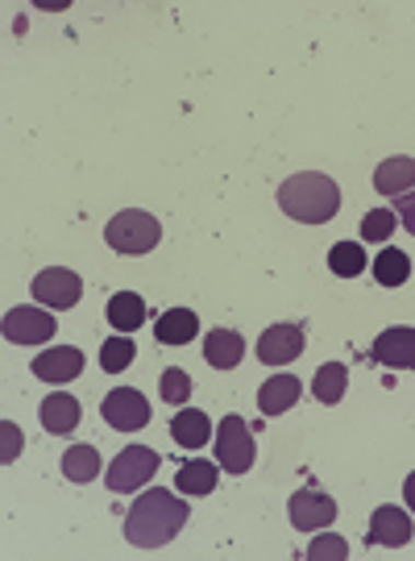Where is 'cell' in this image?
I'll use <instances>...</instances> for the list:
<instances>
[{
	"mask_svg": "<svg viewBox=\"0 0 415 561\" xmlns=\"http://www.w3.org/2000/svg\"><path fill=\"white\" fill-rule=\"evenodd\" d=\"M187 516L192 512L178 495L162 491V486H150L125 512V541L138 545V549H162V545H171L183 533Z\"/></svg>",
	"mask_w": 415,
	"mask_h": 561,
	"instance_id": "cell-1",
	"label": "cell"
},
{
	"mask_svg": "<svg viewBox=\"0 0 415 561\" xmlns=\"http://www.w3.org/2000/svg\"><path fill=\"white\" fill-rule=\"evenodd\" d=\"M278 208L299 225H324L341 208V187L320 171H299L278 187Z\"/></svg>",
	"mask_w": 415,
	"mask_h": 561,
	"instance_id": "cell-2",
	"label": "cell"
},
{
	"mask_svg": "<svg viewBox=\"0 0 415 561\" xmlns=\"http://www.w3.org/2000/svg\"><path fill=\"white\" fill-rule=\"evenodd\" d=\"M104 241H108L117 254H150L162 241V225H159V217H150V213H141V208H125V213H117V217L108 221Z\"/></svg>",
	"mask_w": 415,
	"mask_h": 561,
	"instance_id": "cell-3",
	"label": "cell"
},
{
	"mask_svg": "<svg viewBox=\"0 0 415 561\" xmlns=\"http://www.w3.org/2000/svg\"><path fill=\"white\" fill-rule=\"evenodd\" d=\"M159 466H162V458L150 445H129V449H120L117 461L108 466V491H113V495L141 491L146 482L159 474Z\"/></svg>",
	"mask_w": 415,
	"mask_h": 561,
	"instance_id": "cell-4",
	"label": "cell"
},
{
	"mask_svg": "<svg viewBox=\"0 0 415 561\" xmlns=\"http://www.w3.org/2000/svg\"><path fill=\"white\" fill-rule=\"evenodd\" d=\"M217 461L224 474H245L254 466V433L245 416H224L217 428Z\"/></svg>",
	"mask_w": 415,
	"mask_h": 561,
	"instance_id": "cell-5",
	"label": "cell"
},
{
	"mask_svg": "<svg viewBox=\"0 0 415 561\" xmlns=\"http://www.w3.org/2000/svg\"><path fill=\"white\" fill-rule=\"evenodd\" d=\"M100 416L113 424L117 433H138V428L150 424V400L141 391H134V387H117V391L104 396Z\"/></svg>",
	"mask_w": 415,
	"mask_h": 561,
	"instance_id": "cell-6",
	"label": "cell"
},
{
	"mask_svg": "<svg viewBox=\"0 0 415 561\" xmlns=\"http://www.w3.org/2000/svg\"><path fill=\"white\" fill-rule=\"evenodd\" d=\"M30 287H34V300H38L42 308H55V312L76 308L80 296H83V279L76 275V271H67V266H50V271H42Z\"/></svg>",
	"mask_w": 415,
	"mask_h": 561,
	"instance_id": "cell-7",
	"label": "cell"
},
{
	"mask_svg": "<svg viewBox=\"0 0 415 561\" xmlns=\"http://www.w3.org/2000/svg\"><path fill=\"white\" fill-rule=\"evenodd\" d=\"M287 516H291V524H296L299 533H320V528H328L336 520V500L316 491V486H303L287 503Z\"/></svg>",
	"mask_w": 415,
	"mask_h": 561,
	"instance_id": "cell-8",
	"label": "cell"
},
{
	"mask_svg": "<svg viewBox=\"0 0 415 561\" xmlns=\"http://www.w3.org/2000/svg\"><path fill=\"white\" fill-rule=\"evenodd\" d=\"M55 329H59V321L42 308H9L4 312V337L13 345H46L55 337Z\"/></svg>",
	"mask_w": 415,
	"mask_h": 561,
	"instance_id": "cell-9",
	"label": "cell"
},
{
	"mask_svg": "<svg viewBox=\"0 0 415 561\" xmlns=\"http://www.w3.org/2000/svg\"><path fill=\"white\" fill-rule=\"evenodd\" d=\"M303 354V324H270L257 337V358L266 366H287Z\"/></svg>",
	"mask_w": 415,
	"mask_h": 561,
	"instance_id": "cell-10",
	"label": "cell"
},
{
	"mask_svg": "<svg viewBox=\"0 0 415 561\" xmlns=\"http://www.w3.org/2000/svg\"><path fill=\"white\" fill-rule=\"evenodd\" d=\"M370 354H374V362L391 366V370H415V329H412V324L382 329Z\"/></svg>",
	"mask_w": 415,
	"mask_h": 561,
	"instance_id": "cell-11",
	"label": "cell"
},
{
	"mask_svg": "<svg viewBox=\"0 0 415 561\" xmlns=\"http://www.w3.org/2000/svg\"><path fill=\"white\" fill-rule=\"evenodd\" d=\"M30 370L42 382H71L83 375V350L76 345H59V350H42L38 358L30 362Z\"/></svg>",
	"mask_w": 415,
	"mask_h": 561,
	"instance_id": "cell-12",
	"label": "cell"
},
{
	"mask_svg": "<svg viewBox=\"0 0 415 561\" xmlns=\"http://www.w3.org/2000/svg\"><path fill=\"white\" fill-rule=\"evenodd\" d=\"M407 541H412V516L403 507H378L370 533H366V545L370 549H395V545Z\"/></svg>",
	"mask_w": 415,
	"mask_h": 561,
	"instance_id": "cell-13",
	"label": "cell"
},
{
	"mask_svg": "<svg viewBox=\"0 0 415 561\" xmlns=\"http://www.w3.org/2000/svg\"><path fill=\"white\" fill-rule=\"evenodd\" d=\"M38 416H42V428H46V433L67 437V433H76V428H80L83 408H80V400H76V396L55 391V396H46V400H42Z\"/></svg>",
	"mask_w": 415,
	"mask_h": 561,
	"instance_id": "cell-14",
	"label": "cell"
},
{
	"mask_svg": "<svg viewBox=\"0 0 415 561\" xmlns=\"http://www.w3.org/2000/svg\"><path fill=\"white\" fill-rule=\"evenodd\" d=\"M241 358H245V337L233 329H212L204 337V362L212 370H233V366H241Z\"/></svg>",
	"mask_w": 415,
	"mask_h": 561,
	"instance_id": "cell-15",
	"label": "cell"
},
{
	"mask_svg": "<svg viewBox=\"0 0 415 561\" xmlns=\"http://www.w3.org/2000/svg\"><path fill=\"white\" fill-rule=\"evenodd\" d=\"M299 391H303V382L296 375H275V379H266L257 387V408L266 416H283L299 403Z\"/></svg>",
	"mask_w": 415,
	"mask_h": 561,
	"instance_id": "cell-16",
	"label": "cell"
},
{
	"mask_svg": "<svg viewBox=\"0 0 415 561\" xmlns=\"http://www.w3.org/2000/svg\"><path fill=\"white\" fill-rule=\"evenodd\" d=\"M171 437H175L183 449H204L208 437H212V421H208V412H199V408H178V416L171 421Z\"/></svg>",
	"mask_w": 415,
	"mask_h": 561,
	"instance_id": "cell-17",
	"label": "cell"
},
{
	"mask_svg": "<svg viewBox=\"0 0 415 561\" xmlns=\"http://www.w3.org/2000/svg\"><path fill=\"white\" fill-rule=\"evenodd\" d=\"M374 187L382 192V196H407L415 187V159H407V154H399V159H387L378 162L374 171Z\"/></svg>",
	"mask_w": 415,
	"mask_h": 561,
	"instance_id": "cell-18",
	"label": "cell"
},
{
	"mask_svg": "<svg viewBox=\"0 0 415 561\" xmlns=\"http://www.w3.org/2000/svg\"><path fill=\"white\" fill-rule=\"evenodd\" d=\"M196 333H199V317L192 308H171V312H162L159 321H154V337L162 345H187Z\"/></svg>",
	"mask_w": 415,
	"mask_h": 561,
	"instance_id": "cell-19",
	"label": "cell"
},
{
	"mask_svg": "<svg viewBox=\"0 0 415 561\" xmlns=\"http://www.w3.org/2000/svg\"><path fill=\"white\" fill-rule=\"evenodd\" d=\"M175 486L183 495H212V491H217V461H208V458L183 461Z\"/></svg>",
	"mask_w": 415,
	"mask_h": 561,
	"instance_id": "cell-20",
	"label": "cell"
},
{
	"mask_svg": "<svg viewBox=\"0 0 415 561\" xmlns=\"http://www.w3.org/2000/svg\"><path fill=\"white\" fill-rule=\"evenodd\" d=\"M108 321H113V329H120V333H134V329L146 324V300H141L138 291H117V296L108 300Z\"/></svg>",
	"mask_w": 415,
	"mask_h": 561,
	"instance_id": "cell-21",
	"label": "cell"
},
{
	"mask_svg": "<svg viewBox=\"0 0 415 561\" xmlns=\"http://www.w3.org/2000/svg\"><path fill=\"white\" fill-rule=\"evenodd\" d=\"M312 391H316V400L328 403V408H336V403L345 400V391H349V370H345V362H324L316 370Z\"/></svg>",
	"mask_w": 415,
	"mask_h": 561,
	"instance_id": "cell-22",
	"label": "cell"
},
{
	"mask_svg": "<svg viewBox=\"0 0 415 561\" xmlns=\"http://www.w3.org/2000/svg\"><path fill=\"white\" fill-rule=\"evenodd\" d=\"M62 474H67V482H96L100 449H92V445H71L62 454Z\"/></svg>",
	"mask_w": 415,
	"mask_h": 561,
	"instance_id": "cell-23",
	"label": "cell"
},
{
	"mask_svg": "<svg viewBox=\"0 0 415 561\" xmlns=\"http://www.w3.org/2000/svg\"><path fill=\"white\" fill-rule=\"evenodd\" d=\"M407 275H412V259H407L403 250H395V245L378 250V259H374V279L382 283V287H403V283H407Z\"/></svg>",
	"mask_w": 415,
	"mask_h": 561,
	"instance_id": "cell-24",
	"label": "cell"
},
{
	"mask_svg": "<svg viewBox=\"0 0 415 561\" xmlns=\"http://www.w3.org/2000/svg\"><path fill=\"white\" fill-rule=\"evenodd\" d=\"M328 266H333V275H341V279H357L366 271V250L354 245V241H336L333 250H328Z\"/></svg>",
	"mask_w": 415,
	"mask_h": 561,
	"instance_id": "cell-25",
	"label": "cell"
},
{
	"mask_svg": "<svg viewBox=\"0 0 415 561\" xmlns=\"http://www.w3.org/2000/svg\"><path fill=\"white\" fill-rule=\"evenodd\" d=\"M134 358H138V345H134L129 337L104 341V350H100V366H104L108 375H120V370H129V366H134Z\"/></svg>",
	"mask_w": 415,
	"mask_h": 561,
	"instance_id": "cell-26",
	"label": "cell"
},
{
	"mask_svg": "<svg viewBox=\"0 0 415 561\" xmlns=\"http://www.w3.org/2000/svg\"><path fill=\"white\" fill-rule=\"evenodd\" d=\"M395 225H399L395 208H374V213H366V217H361V241L382 245V241H391Z\"/></svg>",
	"mask_w": 415,
	"mask_h": 561,
	"instance_id": "cell-27",
	"label": "cell"
},
{
	"mask_svg": "<svg viewBox=\"0 0 415 561\" xmlns=\"http://www.w3.org/2000/svg\"><path fill=\"white\" fill-rule=\"evenodd\" d=\"M162 400L166 403H175V408H183L187 403V396H192V375L187 370H178V366H166L162 370Z\"/></svg>",
	"mask_w": 415,
	"mask_h": 561,
	"instance_id": "cell-28",
	"label": "cell"
},
{
	"mask_svg": "<svg viewBox=\"0 0 415 561\" xmlns=\"http://www.w3.org/2000/svg\"><path fill=\"white\" fill-rule=\"evenodd\" d=\"M303 558L308 561H349V541L345 537H316V541L303 549Z\"/></svg>",
	"mask_w": 415,
	"mask_h": 561,
	"instance_id": "cell-29",
	"label": "cell"
},
{
	"mask_svg": "<svg viewBox=\"0 0 415 561\" xmlns=\"http://www.w3.org/2000/svg\"><path fill=\"white\" fill-rule=\"evenodd\" d=\"M395 217L415 233V187L407 192V196H399V201H395Z\"/></svg>",
	"mask_w": 415,
	"mask_h": 561,
	"instance_id": "cell-30",
	"label": "cell"
},
{
	"mask_svg": "<svg viewBox=\"0 0 415 561\" xmlns=\"http://www.w3.org/2000/svg\"><path fill=\"white\" fill-rule=\"evenodd\" d=\"M21 454V433H13V424H4V461H13Z\"/></svg>",
	"mask_w": 415,
	"mask_h": 561,
	"instance_id": "cell-31",
	"label": "cell"
},
{
	"mask_svg": "<svg viewBox=\"0 0 415 561\" xmlns=\"http://www.w3.org/2000/svg\"><path fill=\"white\" fill-rule=\"evenodd\" d=\"M403 495H407V507L415 512V470L407 474V482H403Z\"/></svg>",
	"mask_w": 415,
	"mask_h": 561,
	"instance_id": "cell-32",
	"label": "cell"
}]
</instances>
